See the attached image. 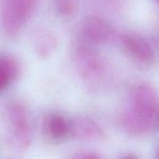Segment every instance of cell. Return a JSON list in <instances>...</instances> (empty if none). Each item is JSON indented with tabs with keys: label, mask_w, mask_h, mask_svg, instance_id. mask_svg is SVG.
Wrapping results in <instances>:
<instances>
[{
	"label": "cell",
	"mask_w": 159,
	"mask_h": 159,
	"mask_svg": "<svg viewBox=\"0 0 159 159\" xmlns=\"http://www.w3.org/2000/svg\"><path fill=\"white\" fill-rule=\"evenodd\" d=\"M39 0H0V23L8 37H16L22 31L33 14Z\"/></svg>",
	"instance_id": "cell-2"
},
{
	"label": "cell",
	"mask_w": 159,
	"mask_h": 159,
	"mask_svg": "<svg viewBox=\"0 0 159 159\" xmlns=\"http://www.w3.org/2000/svg\"><path fill=\"white\" fill-rule=\"evenodd\" d=\"M20 65L9 55H0V93L4 91L18 76Z\"/></svg>",
	"instance_id": "cell-10"
},
{
	"label": "cell",
	"mask_w": 159,
	"mask_h": 159,
	"mask_svg": "<svg viewBox=\"0 0 159 159\" xmlns=\"http://www.w3.org/2000/svg\"><path fill=\"white\" fill-rule=\"evenodd\" d=\"M156 125L157 126V128H158V129H159V112H158V115H157V122H156Z\"/></svg>",
	"instance_id": "cell-13"
},
{
	"label": "cell",
	"mask_w": 159,
	"mask_h": 159,
	"mask_svg": "<svg viewBox=\"0 0 159 159\" xmlns=\"http://www.w3.org/2000/svg\"><path fill=\"white\" fill-rule=\"evenodd\" d=\"M156 1H157V3H159V0H156Z\"/></svg>",
	"instance_id": "cell-15"
},
{
	"label": "cell",
	"mask_w": 159,
	"mask_h": 159,
	"mask_svg": "<svg viewBox=\"0 0 159 159\" xmlns=\"http://www.w3.org/2000/svg\"><path fill=\"white\" fill-rule=\"evenodd\" d=\"M115 34L112 24L99 16L86 17L80 27V39L91 45H105Z\"/></svg>",
	"instance_id": "cell-6"
},
{
	"label": "cell",
	"mask_w": 159,
	"mask_h": 159,
	"mask_svg": "<svg viewBox=\"0 0 159 159\" xmlns=\"http://www.w3.org/2000/svg\"><path fill=\"white\" fill-rule=\"evenodd\" d=\"M72 138L81 141H101L105 138L102 129L92 118L86 116H77L71 118Z\"/></svg>",
	"instance_id": "cell-8"
},
{
	"label": "cell",
	"mask_w": 159,
	"mask_h": 159,
	"mask_svg": "<svg viewBox=\"0 0 159 159\" xmlns=\"http://www.w3.org/2000/svg\"><path fill=\"white\" fill-rule=\"evenodd\" d=\"M42 132L47 142L62 143L72 138L71 118L56 112L47 114L42 122Z\"/></svg>",
	"instance_id": "cell-7"
},
{
	"label": "cell",
	"mask_w": 159,
	"mask_h": 159,
	"mask_svg": "<svg viewBox=\"0 0 159 159\" xmlns=\"http://www.w3.org/2000/svg\"><path fill=\"white\" fill-rule=\"evenodd\" d=\"M59 40L55 33L48 28L35 31L33 38V47L35 54L42 59L52 56L57 50Z\"/></svg>",
	"instance_id": "cell-9"
},
{
	"label": "cell",
	"mask_w": 159,
	"mask_h": 159,
	"mask_svg": "<svg viewBox=\"0 0 159 159\" xmlns=\"http://www.w3.org/2000/svg\"><path fill=\"white\" fill-rule=\"evenodd\" d=\"M158 112L157 90L148 83H141L133 89L129 108L118 116L117 124L129 136L145 135L156 126Z\"/></svg>",
	"instance_id": "cell-1"
},
{
	"label": "cell",
	"mask_w": 159,
	"mask_h": 159,
	"mask_svg": "<svg viewBox=\"0 0 159 159\" xmlns=\"http://www.w3.org/2000/svg\"><path fill=\"white\" fill-rule=\"evenodd\" d=\"M122 51L135 63L149 67L156 61V53L150 43L135 33H124L119 39Z\"/></svg>",
	"instance_id": "cell-5"
},
{
	"label": "cell",
	"mask_w": 159,
	"mask_h": 159,
	"mask_svg": "<svg viewBox=\"0 0 159 159\" xmlns=\"http://www.w3.org/2000/svg\"><path fill=\"white\" fill-rule=\"evenodd\" d=\"M8 134L12 144L19 150H26L32 142V125L26 106L13 101L7 107Z\"/></svg>",
	"instance_id": "cell-3"
},
{
	"label": "cell",
	"mask_w": 159,
	"mask_h": 159,
	"mask_svg": "<svg viewBox=\"0 0 159 159\" xmlns=\"http://www.w3.org/2000/svg\"><path fill=\"white\" fill-rule=\"evenodd\" d=\"M74 157L81 159H99L102 157V156L97 154L96 152H92V151H82V152H79L78 154L75 155Z\"/></svg>",
	"instance_id": "cell-12"
},
{
	"label": "cell",
	"mask_w": 159,
	"mask_h": 159,
	"mask_svg": "<svg viewBox=\"0 0 159 159\" xmlns=\"http://www.w3.org/2000/svg\"><path fill=\"white\" fill-rule=\"evenodd\" d=\"M79 0H54L57 14L64 19L72 18L77 12Z\"/></svg>",
	"instance_id": "cell-11"
},
{
	"label": "cell",
	"mask_w": 159,
	"mask_h": 159,
	"mask_svg": "<svg viewBox=\"0 0 159 159\" xmlns=\"http://www.w3.org/2000/svg\"><path fill=\"white\" fill-rule=\"evenodd\" d=\"M74 61L79 75L87 81H95L104 74L102 58L93 48V45L82 39H79L74 48Z\"/></svg>",
	"instance_id": "cell-4"
},
{
	"label": "cell",
	"mask_w": 159,
	"mask_h": 159,
	"mask_svg": "<svg viewBox=\"0 0 159 159\" xmlns=\"http://www.w3.org/2000/svg\"><path fill=\"white\" fill-rule=\"evenodd\" d=\"M157 157L159 158V148L157 149Z\"/></svg>",
	"instance_id": "cell-14"
}]
</instances>
